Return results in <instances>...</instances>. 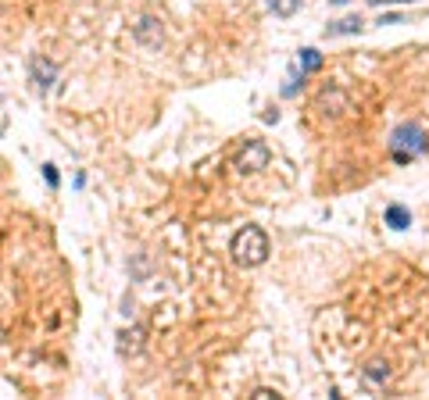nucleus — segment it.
I'll return each instance as SVG.
<instances>
[{"instance_id":"20e7f679","label":"nucleus","mask_w":429,"mask_h":400,"mask_svg":"<svg viewBox=\"0 0 429 400\" xmlns=\"http://www.w3.org/2000/svg\"><path fill=\"white\" fill-rule=\"evenodd\" d=\"M29 72H33L36 90H43V93H47V90L54 86V79H57V65H54V61H47V57H33Z\"/></svg>"},{"instance_id":"0eeeda50","label":"nucleus","mask_w":429,"mask_h":400,"mask_svg":"<svg viewBox=\"0 0 429 400\" xmlns=\"http://www.w3.org/2000/svg\"><path fill=\"white\" fill-rule=\"evenodd\" d=\"M322 65H326V57H322V50L318 47H304V50H297V72L300 75H315Z\"/></svg>"},{"instance_id":"f03ea898","label":"nucleus","mask_w":429,"mask_h":400,"mask_svg":"<svg viewBox=\"0 0 429 400\" xmlns=\"http://www.w3.org/2000/svg\"><path fill=\"white\" fill-rule=\"evenodd\" d=\"M229 254H232V261L240 265V268H257V265H265L268 254H272L268 233H265L262 225H244L240 233L232 236Z\"/></svg>"},{"instance_id":"7ed1b4c3","label":"nucleus","mask_w":429,"mask_h":400,"mask_svg":"<svg viewBox=\"0 0 429 400\" xmlns=\"http://www.w3.org/2000/svg\"><path fill=\"white\" fill-rule=\"evenodd\" d=\"M268 161H272L268 143L265 140H250V143H244L240 158H236V172H240V175H254V172H262V168H268Z\"/></svg>"},{"instance_id":"9d476101","label":"nucleus","mask_w":429,"mask_h":400,"mask_svg":"<svg viewBox=\"0 0 429 400\" xmlns=\"http://www.w3.org/2000/svg\"><path fill=\"white\" fill-rule=\"evenodd\" d=\"M365 379H372V383H386V379H390V365H386V361H369Z\"/></svg>"},{"instance_id":"6e6552de","label":"nucleus","mask_w":429,"mask_h":400,"mask_svg":"<svg viewBox=\"0 0 429 400\" xmlns=\"http://www.w3.org/2000/svg\"><path fill=\"white\" fill-rule=\"evenodd\" d=\"M383 222L397 229V233H404L408 225H412V211H408L404 204H386V211H383Z\"/></svg>"},{"instance_id":"f257e3e1","label":"nucleus","mask_w":429,"mask_h":400,"mask_svg":"<svg viewBox=\"0 0 429 400\" xmlns=\"http://www.w3.org/2000/svg\"><path fill=\"white\" fill-rule=\"evenodd\" d=\"M386 146H390V158L397 164H412L415 158L429 154V133L422 129V122L408 118V122L394 125V133H390V140H386Z\"/></svg>"},{"instance_id":"423d86ee","label":"nucleus","mask_w":429,"mask_h":400,"mask_svg":"<svg viewBox=\"0 0 429 400\" xmlns=\"http://www.w3.org/2000/svg\"><path fill=\"white\" fill-rule=\"evenodd\" d=\"M361 29H365L361 15H343V18H336V22L326 26V36H358Z\"/></svg>"},{"instance_id":"39448f33","label":"nucleus","mask_w":429,"mask_h":400,"mask_svg":"<svg viewBox=\"0 0 429 400\" xmlns=\"http://www.w3.org/2000/svg\"><path fill=\"white\" fill-rule=\"evenodd\" d=\"M133 36L140 39V44L143 47H161V39H165V29H161V22H158V18H140V26L133 29Z\"/></svg>"},{"instance_id":"ddd939ff","label":"nucleus","mask_w":429,"mask_h":400,"mask_svg":"<svg viewBox=\"0 0 429 400\" xmlns=\"http://www.w3.org/2000/svg\"><path fill=\"white\" fill-rule=\"evenodd\" d=\"M404 15H397V11H386L383 18H379V26H394V22H401Z\"/></svg>"},{"instance_id":"f8f14e48","label":"nucleus","mask_w":429,"mask_h":400,"mask_svg":"<svg viewBox=\"0 0 429 400\" xmlns=\"http://www.w3.org/2000/svg\"><path fill=\"white\" fill-rule=\"evenodd\" d=\"M369 4H372V8H383V4L394 8V4H415V0H369Z\"/></svg>"},{"instance_id":"4468645a","label":"nucleus","mask_w":429,"mask_h":400,"mask_svg":"<svg viewBox=\"0 0 429 400\" xmlns=\"http://www.w3.org/2000/svg\"><path fill=\"white\" fill-rule=\"evenodd\" d=\"M329 4H333V8H347V4H351V0H329Z\"/></svg>"},{"instance_id":"9b49d317","label":"nucleus","mask_w":429,"mask_h":400,"mask_svg":"<svg viewBox=\"0 0 429 400\" xmlns=\"http://www.w3.org/2000/svg\"><path fill=\"white\" fill-rule=\"evenodd\" d=\"M43 179H47V186H51V189H57V186H61V175H57V164H43Z\"/></svg>"},{"instance_id":"1a4fd4ad","label":"nucleus","mask_w":429,"mask_h":400,"mask_svg":"<svg viewBox=\"0 0 429 400\" xmlns=\"http://www.w3.org/2000/svg\"><path fill=\"white\" fill-rule=\"evenodd\" d=\"M300 4H304V0H265V8H268L275 18H293V15L300 11Z\"/></svg>"}]
</instances>
